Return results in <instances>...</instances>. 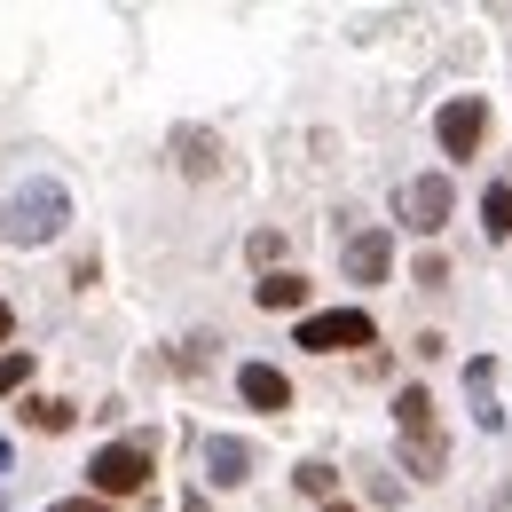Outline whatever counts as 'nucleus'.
<instances>
[{"instance_id":"f3484780","label":"nucleus","mask_w":512,"mask_h":512,"mask_svg":"<svg viewBox=\"0 0 512 512\" xmlns=\"http://www.w3.org/2000/svg\"><path fill=\"white\" fill-rule=\"evenodd\" d=\"M24 379H32V355L8 347V355H0V394H24Z\"/></svg>"},{"instance_id":"39448f33","label":"nucleus","mask_w":512,"mask_h":512,"mask_svg":"<svg viewBox=\"0 0 512 512\" xmlns=\"http://www.w3.org/2000/svg\"><path fill=\"white\" fill-rule=\"evenodd\" d=\"M434 142H442L449 158H473L489 142V103L481 95H449L442 111H434Z\"/></svg>"},{"instance_id":"dca6fc26","label":"nucleus","mask_w":512,"mask_h":512,"mask_svg":"<svg viewBox=\"0 0 512 512\" xmlns=\"http://www.w3.org/2000/svg\"><path fill=\"white\" fill-rule=\"evenodd\" d=\"M24 418H32L40 434H64V426H71V402H56V394H40V402H24Z\"/></svg>"},{"instance_id":"4be33fe9","label":"nucleus","mask_w":512,"mask_h":512,"mask_svg":"<svg viewBox=\"0 0 512 512\" xmlns=\"http://www.w3.org/2000/svg\"><path fill=\"white\" fill-rule=\"evenodd\" d=\"M323 512H355V505H323Z\"/></svg>"},{"instance_id":"20e7f679","label":"nucleus","mask_w":512,"mask_h":512,"mask_svg":"<svg viewBox=\"0 0 512 512\" xmlns=\"http://www.w3.org/2000/svg\"><path fill=\"white\" fill-rule=\"evenodd\" d=\"M449 205H457L449 174H418V182H402V197H394L402 229H418V237H442V229H449Z\"/></svg>"},{"instance_id":"4468645a","label":"nucleus","mask_w":512,"mask_h":512,"mask_svg":"<svg viewBox=\"0 0 512 512\" xmlns=\"http://www.w3.org/2000/svg\"><path fill=\"white\" fill-rule=\"evenodd\" d=\"M174 150H182V174H197V182H205V174H213V134H197V127H182V134H174Z\"/></svg>"},{"instance_id":"9b49d317","label":"nucleus","mask_w":512,"mask_h":512,"mask_svg":"<svg viewBox=\"0 0 512 512\" xmlns=\"http://www.w3.org/2000/svg\"><path fill=\"white\" fill-rule=\"evenodd\" d=\"M394 426H402V442H410V434H434V394H426V386H402V394H394Z\"/></svg>"},{"instance_id":"f257e3e1","label":"nucleus","mask_w":512,"mask_h":512,"mask_svg":"<svg viewBox=\"0 0 512 512\" xmlns=\"http://www.w3.org/2000/svg\"><path fill=\"white\" fill-rule=\"evenodd\" d=\"M71 221V197L64 182H24V190H8V205H0V237L16 245V253H32V245H56Z\"/></svg>"},{"instance_id":"9d476101","label":"nucleus","mask_w":512,"mask_h":512,"mask_svg":"<svg viewBox=\"0 0 512 512\" xmlns=\"http://www.w3.org/2000/svg\"><path fill=\"white\" fill-rule=\"evenodd\" d=\"M465 386H473V418H481V434H497V426H505V410L489 402V386H497V363H489V355H473V363H465Z\"/></svg>"},{"instance_id":"6ab92c4d","label":"nucleus","mask_w":512,"mask_h":512,"mask_svg":"<svg viewBox=\"0 0 512 512\" xmlns=\"http://www.w3.org/2000/svg\"><path fill=\"white\" fill-rule=\"evenodd\" d=\"M48 512H119V505H103V497H56Z\"/></svg>"},{"instance_id":"f03ea898","label":"nucleus","mask_w":512,"mask_h":512,"mask_svg":"<svg viewBox=\"0 0 512 512\" xmlns=\"http://www.w3.org/2000/svg\"><path fill=\"white\" fill-rule=\"evenodd\" d=\"M150 481V442H103L87 457V497H103V505H119Z\"/></svg>"},{"instance_id":"1a4fd4ad","label":"nucleus","mask_w":512,"mask_h":512,"mask_svg":"<svg viewBox=\"0 0 512 512\" xmlns=\"http://www.w3.org/2000/svg\"><path fill=\"white\" fill-rule=\"evenodd\" d=\"M253 300L268 308V316H292V308L308 300V276H292V268H276V276H260V284H253Z\"/></svg>"},{"instance_id":"412c9836","label":"nucleus","mask_w":512,"mask_h":512,"mask_svg":"<svg viewBox=\"0 0 512 512\" xmlns=\"http://www.w3.org/2000/svg\"><path fill=\"white\" fill-rule=\"evenodd\" d=\"M8 465H16V449H8V442H0V473H8Z\"/></svg>"},{"instance_id":"6e6552de","label":"nucleus","mask_w":512,"mask_h":512,"mask_svg":"<svg viewBox=\"0 0 512 512\" xmlns=\"http://www.w3.org/2000/svg\"><path fill=\"white\" fill-rule=\"evenodd\" d=\"M237 394H245V410H268V418L292 410V379H284L276 363H245V371H237Z\"/></svg>"},{"instance_id":"f8f14e48","label":"nucleus","mask_w":512,"mask_h":512,"mask_svg":"<svg viewBox=\"0 0 512 512\" xmlns=\"http://www.w3.org/2000/svg\"><path fill=\"white\" fill-rule=\"evenodd\" d=\"M402 465H410L418 481H442V465H449L442 434H410V442H402Z\"/></svg>"},{"instance_id":"ddd939ff","label":"nucleus","mask_w":512,"mask_h":512,"mask_svg":"<svg viewBox=\"0 0 512 512\" xmlns=\"http://www.w3.org/2000/svg\"><path fill=\"white\" fill-rule=\"evenodd\" d=\"M481 229H489L497 245H512V182H497V190H481Z\"/></svg>"},{"instance_id":"2eb2a0df","label":"nucleus","mask_w":512,"mask_h":512,"mask_svg":"<svg viewBox=\"0 0 512 512\" xmlns=\"http://www.w3.org/2000/svg\"><path fill=\"white\" fill-rule=\"evenodd\" d=\"M292 481H300V489H308V497H316V505H339V473H331V465H323V457H308V465H300V473H292Z\"/></svg>"},{"instance_id":"aec40b11","label":"nucleus","mask_w":512,"mask_h":512,"mask_svg":"<svg viewBox=\"0 0 512 512\" xmlns=\"http://www.w3.org/2000/svg\"><path fill=\"white\" fill-rule=\"evenodd\" d=\"M8 331H16V316H8V300H0V347H8Z\"/></svg>"},{"instance_id":"423d86ee","label":"nucleus","mask_w":512,"mask_h":512,"mask_svg":"<svg viewBox=\"0 0 512 512\" xmlns=\"http://www.w3.org/2000/svg\"><path fill=\"white\" fill-rule=\"evenodd\" d=\"M205 481H213V489H245V481H253V442L205 434Z\"/></svg>"},{"instance_id":"a211bd4d","label":"nucleus","mask_w":512,"mask_h":512,"mask_svg":"<svg viewBox=\"0 0 512 512\" xmlns=\"http://www.w3.org/2000/svg\"><path fill=\"white\" fill-rule=\"evenodd\" d=\"M245 253L260 260V276H276V253H284V237H276V229H253V245H245Z\"/></svg>"},{"instance_id":"7ed1b4c3","label":"nucleus","mask_w":512,"mask_h":512,"mask_svg":"<svg viewBox=\"0 0 512 512\" xmlns=\"http://www.w3.org/2000/svg\"><path fill=\"white\" fill-rule=\"evenodd\" d=\"M371 339H379V323L363 308H323V316H300V331H292V347H308V355H347Z\"/></svg>"},{"instance_id":"0eeeda50","label":"nucleus","mask_w":512,"mask_h":512,"mask_svg":"<svg viewBox=\"0 0 512 512\" xmlns=\"http://www.w3.org/2000/svg\"><path fill=\"white\" fill-rule=\"evenodd\" d=\"M339 260H347L355 284H386V268H394V237H386V229H355Z\"/></svg>"}]
</instances>
